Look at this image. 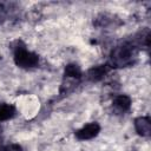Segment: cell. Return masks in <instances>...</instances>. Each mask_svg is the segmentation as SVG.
<instances>
[{"instance_id": "obj_1", "label": "cell", "mask_w": 151, "mask_h": 151, "mask_svg": "<svg viewBox=\"0 0 151 151\" xmlns=\"http://www.w3.org/2000/svg\"><path fill=\"white\" fill-rule=\"evenodd\" d=\"M138 55V48L132 41L123 42L116 46L110 54V66L112 67H127L134 64Z\"/></svg>"}, {"instance_id": "obj_3", "label": "cell", "mask_w": 151, "mask_h": 151, "mask_svg": "<svg viewBox=\"0 0 151 151\" xmlns=\"http://www.w3.org/2000/svg\"><path fill=\"white\" fill-rule=\"evenodd\" d=\"M99 132H100V125L97 122H91L85 124L80 129H78L74 132V134H76V138L79 140H90L97 137Z\"/></svg>"}, {"instance_id": "obj_4", "label": "cell", "mask_w": 151, "mask_h": 151, "mask_svg": "<svg viewBox=\"0 0 151 151\" xmlns=\"http://www.w3.org/2000/svg\"><path fill=\"white\" fill-rule=\"evenodd\" d=\"M111 71V66L109 64H101V65H96L93 67H91L87 72H86V79L88 81H100L103 80L109 72Z\"/></svg>"}, {"instance_id": "obj_7", "label": "cell", "mask_w": 151, "mask_h": 151, "mask_svg": "<svg viewBox=\"0 0 151 151\" xmlns=\"http://www.w3.org/2000/svg\"><path fill=\"white\" fill-rule=\"evenodd\" d=\"M83 77V72L80 66H78L77 64H67L65 66L64 70V78L66 79H73V80H79Z\"/></svg>"}, {"instance_id": "obj_8", "label": "cell", "mask_w": 151, "mask_h": 151, "mask_svg": "<svg viewBox=\"0 0 151 151\" xmlns=\"http://www.w3.org/2000/svg\"><path fill=\"white\" fill-rule=\"evenodd\" d=\"M17 113L15 107L12 104L0 103V122H6L12 119Z\"/></svg>"}, {"instance_id": "obj_6", "label": "cell", "mask_w": 151, "mask_h": 151, "mask_svg": "<svg viewBox=\"0 0 151 151\" xmlns=\"http://www.w3.org/2000/svg\"><path fill=\"white\" fill-rule=\"evenodd\" d=\"M134 130L142 137H150L151 134V120L147 116H140L134 119Z\"/></svg>"}, {"instance_id": "obj_2", "label": "cell", "mask_w": 151, "mask_h": 151, "mask_svg": "<svg viewBox=\"0 0 151 151\" xmlns=\"http://www.w3.org/2000/svg\"><path fill=\"white\" fill-rule=\"evenodd\" d=\"M13 60L18 67L24 70H31L39 65V55L35 52L27 50L26 46L20 42L14 47Z\"/></svg>"}, {"instance_id": "obj_10", "label": "cell", "mask_w": 151, "mask_h": 151, "mask_svg": "<svg viewBox=\"0 0 151 151\" xmlns=\"http://www.w3.org/2000/svg\"><path fill=\"white\" fill-rule=\"evenodd\" d=\"M1 133H2V129H1V126H0V138H1Z\"/></svg>"}, {"instance_id": "obj_5", "label": "cell", "mask_w": 151, "mask_h": 151, "mask_svg": "<svg viewBox=\"0 0 151 151\" xmlns=\"http://www.w3.org/2000/svg\"><path fill=\"white\" fill-rule=\"evenodd\" d=\"M131 106H132V99L127 94H117L112 100V107L119 113H125L130 111Z\"/></svg>"}, {"instance_id": "obj_9", "label": "cell", "mask_w": 151, "mask_h": 151, "mask_svg": "<svg viewBox=\"0 0 151 151\" xmlns=\"http://www.w3.org/2000/svg\"><path fill=\"white\" fill-rule=\"evenodd\" d=\"M0 151H21V146L18 144H9L0 147Z\"/></svg>"}]
</instances>
